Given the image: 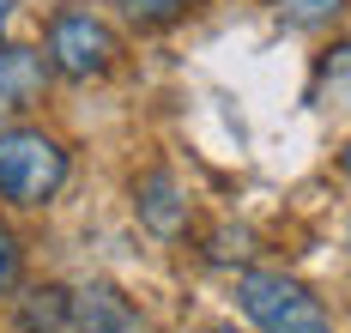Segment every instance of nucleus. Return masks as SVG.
Instances as JSON below:
<instances>
[{
  "label": "nucleus",
  "mask_w": 351,
  "mask_h": 333,
  "mask_svg": "<svg viewBox=\"0 0 351 333\" xmlns=\"http://www.w3.org/2000/svg\"><path fill=\"white\" fill-rule=\"evenodd\" d=\"M351 12V0H273V18L285 31H327Z\"/></svg>",
  "instance_id": "nucleus-9"
},
{
  "label": "nucleus",
  "mask_w": 351,
  "mask_h": 333,
  "mask_svg": "<svg viewBox=\"0 0 351 333\" xmlns=\"http://www.w3.org/2000/svg\"><path fill=\"white\" fill-rule=\"evenodd\" d=\"M237 309L254 333H333V315L303 279L273 273V267H243L237 273Z\"/></svg>",
  "instance_id": "nucleus-2"
},
{
  "label": "nucleus",
  "mask_w": 351,
  "mask_h": 333,
  "mask_svg": "<svg viewBox=\"0 0 351 333\" xmlns=\"http://www.w3.org/2000/svg\"><path fill=\"white\" fill-rule=\"evenodd\" d=\"M339 170H346V176H351V140H346V151H339Z\"/></svg>",
  "instance_id": "nucleus-13"
},
{
  "label": "nucleus",
  "mask_w": 351,
  "mask_h": 333,
  "mask_svg": "<svg viewBox=\"0 0 351 333\" xmlns=\"http://www.w3.org/2000/svg\"><path fill=\"white\" fill-rule=\"evenodd\" d=\"M49 61L43 49H25V42H0V127L25 121V115L49 97Z\"/></svg>",
  "instance_id": "nucleus-4"
},
{
  "label": "nucleus",
  "mask_w": 351,
  "mask_h": 333,
  "mask_svg": "<svg viewBox=\"0 0 351 333\" xmlns=\"http://www.w3.org/2000/svg\"><path fill=\"white\" fill-rule=\"evenodd\" d=\"M19 279H25V243H19V230L0 219V303L19 291Z\"/></svg>",
  "instance_id": "nucleus-11"
},
{
  "label": "nucleus",
  "mask_w": 351,
  "mask_h": 333,
  "mask_svg": "<svg viewBox=\"0 0 351 333\" xmlns=\"http://www.w3.org/2000/svg\"><path fill=\"white\" fill-rule=\"evenodd\" d=\"M212 333H243V328H212Z\"/></svg>",
  "instance_id": "nucleus-14"
},
{
  "label": "nucleus",
  "mask_w": 351,
  "mask_h": 333,
  "mask_svg": "<svg viewBox=\"0 0 351 333\" xmlns=\"http://www.w3.org/2000/svg\"><path fill=\"white\" fill-rule=\"evenodd\" d=\"M12 328L19 333H73V291H61V285H25L12 297Z\"/></svg>",
  "instance_id": "nucleus-7"
},
{
  "label": "nucleus",
  "mask_w": 351,
  "mask_h": 333,
  "mask_svg": "<svg viewBox=\"0 0 351 333\" xmlns=\"http://www.w3.org/2000/svg\"><path fill=\"white\" fill-rule=\"evenodd\" d=\"M115 55H121V37H115V25H109L104 12H91V6H61L43 25V61H49L55 79H73V85L104 79L115 67Z\"/></svg>",
  "instance_id": "nucleus-3"
},
{
  "label": "nucleus",
  "mask_w": 351,
  "mask_h": 333,
  "mask_svg": "<svg viewBox=\"0 0 351 333\" xmlns=\"http://www.w3.org/2000/svg\"><path fill=\"white\" fill-rule=\"evenodd\" d=\"M67 176H73V158L55 134L25 127V121L0 127V200L12 212H43L67 188Z\"/></svg>",
  "instance_id": "nucleus-1"
},
{
  "label": "nucleus",
  "mask_w": 351,
  "mask_h": 333,
  "mask_svg": "<svg viewBox=\"0 0 351 333\" xmlns=\"http://www.w3.org/2000/svg\"><path fill=\"white\" fill-rule=\"evenodd\" d=\"M115 6H121L128 25H140V31H164V25H176V18H188L200 0H115Z\"/></svg>",
  "instance_id": "nucleus-10"
},
{
  "label": "nucleus",
  "mask_w": 351,
  "mask_h": 333,
  "mask_svg": "<svg viewBox=\"0 0 351 333\" xmlns=\"http://www.w3.org/2000/svg\"><path fill=\"white\" fill-rule=\"evenodd\" d=\"M134 219L152 230V236H182L188 230V194L176 182L170 170H145L140 182H134Z\"/></svg>",
  "instance_id": "nucleus-5"
},
{
  "label": "nucleus",
  "mask_w": 351,
  "mask_h": 333,
  "mask_svg": "<svg viewBox=\"0 0 351 333\" xmlns=\"http://www.w3.org/2000/svg\"><path fill=\"white\" fill-rule=\"evenodd\" d=\"M73 333H145V315L115 285H79L73 291Z\"/></svg>",
  "instance_id": "nucleus-6"
},
{
  "label": "nucleus",
  "mask_w": 351,
  "mask_h": 333,
  "mask_svg": "<svg viewBox=\"0 0 351 333\" xmlns=\"http://www.w3.org/2000/svg\"><path fill=\"white\" fill-rule=\"evenodd\" d=\"M12 12H19V0H0V42H6V25H12Z\"/></svg>",
  "instance_id": "nucleus-12"
},
{
  "label": "nucleus",
  "mask_w": 351,
  "mask_h": 333,
  "mask_svg": "<svg viewBox=\"0 0 351 333\" xmlns=\"http://www.w3.org/2000/svg\"><path fill=\"white\" fill-rule=\"evenodd\" d=\"M309 97H315L327 115H351V37H346V42H327V49H321Z\"/></svg>",
  "instance_id": "nucleus-8"
}]
</instances>
